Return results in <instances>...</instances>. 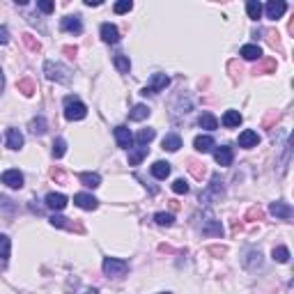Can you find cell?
<instances>
[{
  "label": "cell",
  "mask_w": 294,
  "mask_h": 294,
  "mask_svg": "<svg viewBox=\"0 0 294 294\" xmlns=\"http://www.w3.org/2000/svg\"><path fill=\"white\" fill-rule=\"evenodd\" d=\"M44 74H46L48 80H55V83H62V85L72 83V72H69V67L60 65V62L48 60L46 65H44Z\"/></svg>",
  "instance_id": "1"
},
{
  "label": "cell",
  "mask_w": 294,
  "mask_h": 294,
  "mask_svg": "<svg viewBox=\"0 0 294 294\" xmlns=\"http://www.w3.org/2000/svg\"><path fill=\"white\" fill-rule=\"evenodd\" d=\"M223 182H220V175H212V182L207 184V188L200 193V202L202 205H212V202H219L223 198Z\"/></svg>",
  "instance_id": "2"
},
{
  "label": "cell",
  "mask_w": 294,
  "mask_h": 294,
  "mask_svg": "<svg viewBox=\"0 0 294 294\" xmlns=\"http://www.w3.org/2000/svg\"><path fill=\"white\" fill-rule=\"evenodd\" d=\"M85 115H87V106L78 97H67V99H65V117H67L69 122H78V120H83Z\"/></svg>",
  "instance_id": "3"
},
{
  "label": "cell",
  "mask_w": 294,
  "mask_h": 294,
  "mask_svg": "<svg viewBox=\"0 0 294 294\" xmlns=\"http://www.w3.org/2000/svg\"><path fill=\"white\" fill-rule=\"evenodd\" d=\"M129 271V262L117 260V257H106L104 260V274L108 278H122Z\"/></svg>",
  "instance_id": "4"
},
{
  "label": "cell",
  "mask_w": 294,
  "mask_h": 294,
  "mask_svg": "<svg viewBox=\"0 0 294 294\" xmlns=\"http://www.w3.org/2000/svg\"><path fill=\"white\" fill-rule=\"evenodd\" d=\"M48 220H51V225H53V227H60V230H69V232H78V234L85 232L83 223H80V220H76V219H67V216L53 214Z\"/></svg>",
  "instance_id": "5"
},
{
  "label": "cell",
  "mask_w": 294,
  "mask_h": 294,
  "mask_svg": "<svg viewBox=\"0 0 294 294\" xmlns=\"http://www.w3.org/2000/svg\"><path fill=\"white\" fill-rule=\"evenodd\" d=\"M202 234L205 237H220L223 234V225H220V220L214 219L212 212H205V216H202Z\"/></svg>",
  "instance_id": "6"
},
{
  "label": "cell",
  "mask_w": 294,
  "mask_h": 294,
  "mask_svg": "<svg viewBox=\"0 0 294 294\" xmlns=\"http://www.w3.org/2000/svg\"><path fill=\"white\" fill-rule=\"evenodd\" d=\"M170 83V78H168L166 74H154L152 76V83L147 87H143V97H147V94H156V92H161V90H166V85Z\"/></svg>",
  "instance_id": "7"
},
{
  "label": "cell",
  "mask_w": 294,
  "mask_h": 294,
  "mask_svg": "<svg viewBox=\"0 0 294 294\" xmlns=\"http://www.w3.org/2000/svg\"><path fill=\"white\" fill-rule=\"evenodd\" d=\"M115 141H117V147H122V149H131V145H134V134H131L124 124H120V127H115Z\"/></svg>",
  "instance_id": "8"
},
{
  "label": "cell",
  "mask_w": 294,
  "mask_h": 294,
  "mask_svg": "<svg viewBox=\"0 0 294 294\" xmlns=\"http://www.w3.org/2000/svg\"><path fill=\"white\" fill-rule=\"evenodd\" d=\"M74 205L80 209H85V212H94V209L99 207V200L90 193H76L74 195Z\"/></svg>",
  "instance_id": "9"
},
{
  "label": "cell",
  "mask_w": 294,
  "mask_h": 294,
  "mask_svg": "<svg viewBox=\"0 0 294 294\" xmlns=\"http://www.w3.org/2000/svg\"><path fill=\"white\" fill-rule=\"evenodd\" d=\"M0 180H2V184H5V186H9V188H21V186H23V175H21L16 168H12V170H5Z\"/></svg>",
  "instance_id": "10"
},
{
  "label": "cell",
  "mask_w": 294,
  "mask_h": 294,
  "mask_svg": "<svg viewBox=\"0 0 294 294\" xmlns=\"http://www.w3.org/2000/svg\"><path fill=\"white\" fill-rule=\"evenodd\" d=\"M264 12H267V19H281L283 14L288 12V5L283 2V0H269L267 7H264Z\"/></svg>",
  "instance_id": "11"
},
{
  "label": "cell",
  "mask_w": 294,
  "mask_h": 294,
  "mask_svg": "<svg viewBox=\"0 0 294 294\" xmlns=\"http://www.w3.org/2000/svg\"><path fill=\"white\" fill-rule=\"evenodd\" d=\"M60 28L65 33L80 35L83 33V21H80V16H65V19L60 21Z\"/></svg>",
  "instance_id": "12"
},
{
  "label": "cell",
  "mask_w": 294,
  "mask_h": 294,
  "mask_svg": "<svg viewBox=\"0 0 294 294\" xmlns=\"http://www.w3.org/2000/svg\"><path fill=\"white\" fill-rule=\"evenodd\" d=\"M214 159H216V163H219L220 168H227V166H232V159H234V152H232V147H227V145H223V147H219L214 152Z\"/></svg>",
  "instance_id": "13"
},
{
  "label": "cell",
  "mask_w": 294,
  "mask_h": 294,
  "mask_svg": "<svg viewBox=\"0 0 294 294\" xmlns=\"http://www.w3.org/2000/svg\"><path fill=\"white\" fill-rule=\"evenodd\" d=\"M257 145H260V136H257V131L246 129V131H241L239 134V147L251 149V147H257Z\"/></svg>",
  "instance_id": "14"
},
{
  "label": "cell",
  "mask_w": 294,
  "mask_h": 294,
  "mask_svg": "<svg viewBox=\"0 0 294 294\" xmlns=\"http://www.w3.org/2000/svg\"><path fill=\"white\" fill-rule=\"evenodd\" d=\"M67 195H62V193H48L46 195V207L48 209H53V212H62V209L67 207Z\"/></svg>",
  "instance_id": "15"
},
{
  "label": "cell",
  "mask_w": 294,
  "mask_h": 294,
  "mask_svg": "<svg viewBox=\"0 0 294 294\" xmlns=\"http://www.w3.org/2000/svg\"><path fill=\"white\" fill-rule=\"evenodd\" d=\"M269 212L276 216V219H283V220H288L292 219V207H290L288 202H271V207H269Z\"/></svg>",
  "instance_id": "16"
},
{
  "label": "cell",
  "mask_w": 294,
  "mask_h": 294,
  "mask_svg": "<svg viewBox=\"0 0 294 294\" xmlns=\"http://www.w3.org/2000/svg\"><path fill=\"white\" fill-rule=\"evenodd\" d=\"M101 39L106 41V44H117L120 41V30L113 23H104L101 26Z\"/></svg>",
  "instance_id": "17"
},
{
  "label": "cell",
  "mask_w": 294,
  "mask_h": 294,
  "mask_svg": "<svg viewBox=\"0 0 294 294\" xmlns=\"http://www.w3.org/2000/svg\"><path fill=\"white\" fill-rule=\"evenodd\" d=\"M244 267L255 271V269L262 267V253L260 251H246V257H244Z\"/></svg>",
  "instance_id": "18"
},
{
  "label": "cell",
  "mask_w": 294,
  "mask_h": 294,
  "mask_svg": "<svg viewBox=\"0 0 294 294\" xmlns=\"http://www.w3.org/2000/svg\"><path fill=\"white\" fill-rule=\"evenodd\" d=\"M23 134H21L19 129H7V147L9 149H21L23 147Z\"/></svg>",
  "instance_id": "19"
},
{
  "label": "cell",
  "mask_w": 294,
  "mask_h": 294,
  "mask_svg": "<svg viewBox=\"0 0 294 294\" xmlns=\"http://www.w3.org/2000/svg\"><path fill=\"white\" fill-rule=\"evenodd\" d=\"M149 154V147L147 145H138L134 152H129V166H141L143 159Z\"/></svg>",
  "instance_id": "20"
},
{
  "label": "cell",
  "mask_w": 294,
  "mask_h": 294,
  "mask_svg": "<svg viewBox=\"0 0 294 294\" xmlns=\"http://www.w3.org/2000/svg\"><path fill=\"white\" fill-rule=\"evenodd\" d=\"M16 90H19L23 97H33V94L37 92V83H35L33 78H21V80H16Z\"/></svg>",
  "instance_id": "21"
},
{
  "label": "cell",
  "mask_w": 294,
  "mask_h": 294,
  "mask_svg": "<svg viewBox=\"0 0 294 294\" xmlns=\"http://www.w3.org/2000/svg\"><path fill=\"white\" fill-rule=\"evenodd\" d=\"M241 58L244 60H260L262 58V48L257 44H246V46H241Z\"/></svg>",
  "instance_id": "22"
},
{
  "label": "cell",
  "mask_w": 294,
  "mask_h": 294,
  "mask_svg": "<svg viewBox=\"0 0 294 294\" xmlns=\"http://www.w3.org/2000/svg\"><path fill=\"white\" fill-rule=\"evenodd\" d=\"M193 147L202 154L212 152V149H214V138H212V136H198V138L193 141Z\"/></svg>",
  "instance_id": "23"
},
{
  "label": "cell",
  "mask_w": 294,
  "mask_h": 294,
  "mask_svg": "<svg viewBox=\"0 0 294 294\" xmlns=\"http://www.w3.org/2000/svg\"><path fill=\"white\" fill-rule=\"evenodd\" d=\"M149 108L145 106V104H136L134 108H131V113H129V120H134V122H141V120H147L149 117Z\"/></svg>",
  "instance_id": "24"
},
{
  "label": "cell",
  "mask_w": 294,
  "mask_h": 294,
  "mask_svg": "<svg viewBox=\"0 0 294 294\" xmlns=\"http://www.w3.org/2000/svg\"><path fill=\"white\" fill-rule=\"evenodd\" d=\"M161 147H163L166 152H177L182 147V138L177 134H168L166 138H163V143H161Z\"/></svg>",
  "instance_id": "25"
},
{
  "label": "cell",
  "mask_w": 294,
  "mask_h": 294,
  "mask_svg": "<svg viewBox=\"0 0 294 294\" xmlns=\"http://www.w3.org/2000/svg\"><path fill=\"white\" fill-rule=\"evenodd\" d=\"M188 163V173L193 175L195 180H202V177H205V175H207V168H205V163H200V161H195V159H188L186 161Z\"/></svg>",
  "instance_id": "26"
},
{
  "label": "cell",
  "mask_w": 294,
  "mask_h": 294,
  "mask_svg": "<svg viewBox=\"0 0 294 294\" xmlns=\"http://www.w3.org/2000/svg\"><path fill=\"white\" fill-rule=\"evenodd\" d=\"M78 182H83V186H87V188L101 186V177L97 173H80L78 175Z\"/></svg>",
  "instance_id": "27"
},
{
  "label": "cell",
  "mask_w": 294,
  "mask_h": 294,
  "mask_svg": "<svg viewBox=\"0 0 294 294\" xmlns=\"http://www.w3.org/2000/svg\"><path fill=\"white\" fill-rule=\"evenodd\" d=\"M168 175H170V163L168 161H156L152 166V177H156V180H166Z\"/></svg>",
  "instance_id": "28"
},
{
  "label": "cell",
  "mask_w": 294,
  "mask_h": 294,
  "mask_svg": "<svg viewBox=\"0 0 294 294\" xmlns=\"http://www.w3.org/2000/svg\"><path fill=\"white\" fill-rule=\"evenodd\" d=\"M241 124V115L239 110H225V115H223V127L227 129H234Z\"/></svg>",
  "instance_id": "29"
},
{
  "label": "cell",
  "mask_w": 294,
  "mask_h": 294,
  "mask_svg": "<svg viewBox=\"0 0 294 294\" xmlns=\"http://www.w3.org/2000/svg\"><path fill=\"white\" fill-rule=\"evenodd\" d=\"M113 65L117 67L120 74H129V69H131V60H129V55H124V53L113 55Z\"/></svg>",
  "instance_id": "30"
},
{
  "label": "cell",
  "mask_w": 294,
  "mask_h": 294,
  "mask_svg": "<svg viewBox=\"0 0 294 294\" xmlns=\"http://www.w3.org/2000/svg\"><path fill=\"white\" fill-rule=\"evenodd\" d=\"M198 124H200L202 129H207V131H214V129H219V120H216L212 113H202L200 117H198Z\"/></svg>",
  "instance_id": "31"
},
{
  "label": "cell",
  "mask_w": 294,
  "mask_h": 294,
  "mask_svg": "<svg viewBox=\"0 0 294 294\" xmlns=\"http://www.w3.org/2000/svg\"><path fill=\"white\" fill-rule=\"evenodd\" d=\"M154 136H156V131H154V129H141V131H138V134H136V138L134 141L138 143V145H149V143L154 141Z\"/></svg>",
  "instance_id": "32"
},
{
  "label": "cell",
  "mask_w": 294,
  "mask_h": 294,
  "mask_svg": "<svg viewBox=\"0 0 294 294\" xmlns=\"http://www.w3.org/2000/svg\"><path fill=\"white\" fill-rule=\"evenodd\" d=\"M276 72V60L274 58H264V60L253 69V74H274Z\"/></svg>",
  "instance_id": "33"
},
{
  "label": "cell",
  "mask_w": 294,
  "mask_h": 294,
  "mask_svg": "<svg viewBox=\"0 0 294 294\" xmlns=\"http://www.w3.org/2000/svg\"><path fill=\"white\" fill-rule=\"evenodd\" d=\"M246 12H248V19L257 21L262 16V5L257 2V0H248V2H246Z\"/></svg>",
  "instance_id": "34"
},
{
  "label": "cell",
  "mask_w": 294,
  "mask_h": 294,
  "mask_svg": "<svg viewBox=\"0 0 294 294\" xmlns=\"http://www.w3.org/2000/svg\"><path fill=\"white\" fill-rule=\"evenodd\" d=\"M46 127H48V124H46V120H44L41 115L30 122V131H33L35 136H44V134H46Z\"/></svg>",
  "instance_id": "35"
},
{
  "label": "cell",
  "mask_w": 294,
  "mask_h": 294,
  "mask_svg": "<svg viewBox=\"0 0 294 294\" xmlns=\"http://www.w3.org/2000/svg\"><path fill=\"white\" fill-rule=\"evenodd\" d=\"M9 251H12V241H9V237H7V234H0V257L7 260V257H9Z\"/></svg>",
  "instance_id": "36"
},
{
  "label": "cell",
  "mask_w": 294,
  "mask_h": 294,
  "mask_svg": "<svg viewBox=\"0 0 294 294\" xmlns=\"http://www.w3.org/2000/svg\"><path fill=\"white\" fill-rule=\"evenodd\" d=\"M271 255H274V260H276V262H281V264L290 262V251H288L285 246H276V248H274V253H271Z\"/></svg>",
  "instance_id": "37"
},
{
  "label": "cell",
  "mask_w": 294,
  "mask_h": 294,
  "mask_svg": "<svg viewBox=\"0 0 294 294\" xmlns=\"http://www.w3.org/2000/svg\"><path fill=\"white\" fill-rule=\"evenodd\" d=\"M23 44L28 46V51H33V53H37V51H41V44H39V39H35L30 33H26L23 35Z\"/></svg>",
  "instance_id": "38"
},
{
  "label": "cell",
  "mask_w": 294,
  "mask_h": 294,
  "mask_svg": "<svg viewBox=\"0 0 294 294\" xmlns=\"http://www.w3.org/2000/svg\"><path fill=\"white\" fill-rule=\"evenodd\" d=\"M154 220H156L159 225L170 227V225L175 223V216H173V214H166V212H159V214H154Z\"/></svg>",
  "instance_id": "39"
},
{
  "label": "cell",
  "mask_w": 294,
  "mask_h": 294,
  "mask_svg": "<svg viewBox=\"0 0 294 294\" xmlns=\"http://www.w3.org/2000/svg\"><path fill=\"white\" fill-rule=\"evenodd\" d=\"M65 152H67V143L62 141V138H58V141L53 143V156H55V159H62Z\"/></svg>",
  "instance_id": "40"
},
{
  "label": "cell",
  "mask_w": 294,
  "mask_h": 294,
  "mask_svg": "<svg viewBox=\"0 0 294 294\" xmlns=\"http://www.w3.org/2000/svg\"><path fill=\"white\" fill-rule=\"evenodd\" d=\"M264 35H267V41H269V44L281 51L283 46H281V37H278V33H276V30H264Z\"/></svg>",
  "instance_id": "41"
},
{
  "label": "cell",
  "mask_w": 294,
  "mask_h": 294,
  "mask_svg": "<svg viewBox=\"0 0 294 294\" xmlns=\"http://www.w3.org/2000/svg\"><path fill=\"white\" fill-rule=\"evenodd\" d=\"M131 7H134V2L131 0H120V2H115V14H127V12H131Z\"/></svg>",
  "instance_id": "42"
},
{
  "label": "cell",
  "mask_w": 294,
  "mask_h": 294,
  "mask_svg": "<svg viewBox=\"0 0 294 294\" xmlns=\"http://www.w3.org/2000/svg\"><path fill=\"white\" fill-rule=\"evenodd\" d=\"M37 9H39V12H44V14H51L55 9V5L51 2V0H37Z\"/></svg>",
  "instance_id": "43"
},
{
  "label": "cell",
  "mask_w": 294,
  "mask_h": 294,
  "mask_svg": "<svg viewBox=\"0 0 294 294\" xmlns=\"http://www.w3.org/2000/svg\"><path fill=\"white\" fill-rule=\"evenodd\" d=\"M264 219V212H262L260 207H253V209H248V214H246V220H262Z\"/></svg>",
  "instance_id": "44"
},
{
  "label": "cell",
  "mask_w": 294,
  "mask_h": 294,
  "mask_svg": "<svg viewBox=\"0 0 294 294\" xmlns=\"http://www.w3.org/2000/svg\"><path fill=\"white\" fill-rule=\"evenodd\" d=\"M173 191H175V193H188V184H186V182H184V180H175L173 182Z\"/></svg>",
  "instance_id": "45"
},
{
  "label": "cell",
  "mask_w": 294,
  "mask_h": 294,
  "mask_svg": "<svg viewBox=\"0 0 294 294\" xmlns=\"http://www.w3.org/2000/svg\"><path fill=\"white\" fill-rule=\"evenodd\" d=\"M278 120H281V113H276V110H274V113H269L267 117H264V122H262V124H264V129H269L274 122H278Z\"/></svg>",
  "instance_id": "46"
},
{
  "label": "cell",
  "mask_w": 294,
  "mask_h": 294,
  "mask_svg": "<svg viewBox=\"0 0 294 294\" xmlns=\"http://www.w3.org/2000/svg\"><path fill=\"white\" fill-rule=\"evenodd\" d=\"M9 41V30L5 26H0V44H7Z\"/></svg>",
  "instance_id": "47"
},
{
  "label": "cell",
  "mask_w": 294,
  "mask_h": 294,
  "mask_svg": "<svg viewBox=\"0 0 294 294\" xmlns=\"http://www.w3.org/2000/svg\"><path fill=\"white\" fill-rule=\"evenodd\" d=\"M51 177L58 180V182H62V180H65V173H62L60 168H51Z\"/></svg>",
  "instance_id": "48"
},
{
  "label": "cell",
  "mask_w": 294,
  "mask_h": 294,
  "mask_svg": "<svg viewBox=\"0 0 294 294\" xmlns=\"http://www.w3.org/2000/svg\"><path fill=\"white\" fill-rule=\"evenodd\" d=\"M209 253H212V255H225V248H223V246H212V248H209Z\"/></svg>",
  "instance_id": "49"
},
{
  "label": "cell",
  "mask_w": 294,
  "mask_h": 294,
  "mask_svg": "<svg viewBox=\"0 0 294 294\" xmlns=\"http://www.w3.org/2000/svg\"><path fill=\"white\" fill-rule=\"evenodd\" d=\"M62 51H65V53H67L69 58H74V55L78 53V51H76V46H65V48H62Z\"/></svg>",
  "instance_id": "50"
},
{
  "label": "cell",
  "mask_w": 294,
  "mask_h": 294,
  "mask_svg": "<svg viewBox=\"0 0 294 294\" xmlns=\"http://www.w3.org/2000/svg\"><path fill=\"white\" fill-rule=\"evenodd\" d=\"M85 5H87V7H99L101 0H85Z\"/></svg>",
  "instance_id": "51"
},
{
  "label": "cell",
  "mask_w": 294,
  "mask_h": 294,
  "mask_svg": "<svg viewBox=\"0 0 294 294\" xmlns=\"http://www.w3.org/2000/svg\"><path fill=\"white\" fill-rule=\"evenodd\" d=\"M5 90V76H2V69H0V92Z\"/></svg>",
  "instance_id": "52"
},
{
  "label": "cell",
  "mask_w": 294,
  "mask_h": 294,
  "mask_svg": "<svg viewBox=\"0 0 294 294\" xmlns=\"http://www.w3.org/2000/svg\"><path fill=\"white\" fill-rule=\"evenodd\" d=\"M80 294H99V292H97V290H83Z\"/></svg>",
  "instance_id": "53"
},
{
  "label": "cell",
  "mask_w": 294,
  "mask_h": 294,
  "mask_svg": "<svg viewBox=\"0 0 294 294\" xmlns=\"http://www.w3.org/2000/svg\"><path fill=\"white\" fill-rule=\"evenodd\" d=\"M163 294H170V292H163Z\"/></svg>",
  "instance_id": "54"
}]
</instances>
